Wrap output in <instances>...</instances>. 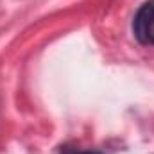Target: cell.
<instances>
[{"label": "cell", "instance_id": "obj_2", "mask_svg": "<svg viewBox=\"0 0 154 154\" xmlns=\"http://www.w3.org/2000/svg\"><path fill=\"white\" fill-rule=\"evenodd\" d=\"M61 154H81V152H75L72 149H65V152H61ZM86 154H90V152H86Z\"/></svg>", "mask_w": 154, "mask_h": 154}, {"label": "cell", "instance_id": "obj_1", "mask_svg": "<svg viewBox=\"0 0 154 154\" xmlns=\"http://www.w3.org/2000/svg\"><path fill=\"white\" fill-rule=\"evenodd\" d=\"M133 32L140 43L154 45V0L145 2L133 20Z\"/></svg>", "mask_w": 154, "mask_h": 154}]
</instances>
